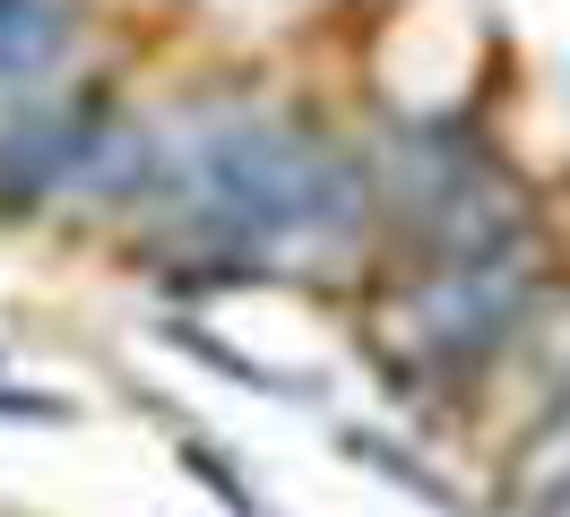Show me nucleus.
I'll return each mask as SVG.
<instances>
[{
    "label": "nucleus",
    "instance_id": "obj_4",
    "mask_svg": "<svg viewBox=\"0 0 570 517\" xmlns=\"http://www.w3.org/2000/svg\"><path fill=\"white\" fill-rule=\"evenodd\" d=\"M510 500H528V509H570V388L553 397V414L535 422L528 440L510 448Z\"/></svg>",
    "mask_w": 570,
    "mask_h": 517
},
{
    "label": "nucleus",
    "instance_id": "obj_3",
    "mask_svg": "<svg viewBox=\"0 0 570 517\" xmlns=\"http://www.w3.org/2000/svg\"><path fill=\"white\" fill-rule=\"evenodd\" d=\"M96 0H0V103L87 78Z\"/></svg>",
    "mask_w": 570,
    "mask_h": 517
},
{
    "label": "nucleus",
    "instance_id": "obj_1",
    "mask_svg": "<svg viewBox=\"0 0 570 517\" xmlns=\"http://www.w3.org/2000/svg\"><path fill=\"white\" fill-rule=\"evenodd\" d=\"M121 225L181 276L346 285L372 276L381 190L372 165L312 112L225 96L174 112L147 138V181Z\"/></svg>",
    "mask_w": 570,
    "mask_h": 517
},
{
    "label": "nucleus",
    "instance_id": "obj_2",
    "mask_svg": "<svg viewBox=\"0 0 570 517\" xmlns=\"http://www.w3.org/2000/svg\"><path fill=\"white\" fill-rule=\"evenodd\" d=\"M544 310H553V259L544 241H519L484 259H406V276L381 294V328L406 371L466 388L493 362H510Z\"/></svg>",
    "mask_w": 570,
    "mask_h": 517
}]
</instances>
